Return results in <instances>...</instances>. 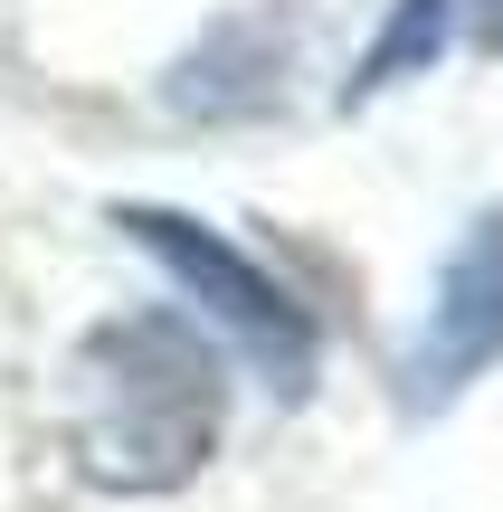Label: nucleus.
<instances>
[{
  "instance_id": "obj_1",
  "label": "nucleus",
  "mask_w": 503,
  "mask_h": 512,
  "mask_svg": "<svg viewBox=\"0 0 503 512\" xmlns=\"http://www.w3.org/2000/svg\"><path fill=\"white\" fill-rule=\"evenodd\" d=\"M86 418H76V456L95 484L124 494H162L219 437V361L190 342L181 323L143 313V323H105L86 342Z\"/></svg>"
},
{
  "instance_id": "obj_2",
  "label": "nucleus",
  "mask_w": 503,
  "mask_h": 512,
  "mask_svg": "<svg viewBox=\"0 0 503 512\" xmlns=\"http://www.w3.org/2000/svg\"><path fill=\"white\" fill-rule=\"evenodd\" d=\"M114 228H133V247L143 256H162L171 275H181L190 294H200L209 313H219L228 332H238L247 351H257V370L295 399L304 380H314V323H304L295 304H285V285L276 275H257L238 247L219 238V228H200V219H181V209H114Z\"/></svg>"
},
{
  "instance_id": "obj_3",
  "label": "nucleus",
  "mask_w": 503,
  "mask_h": 512,
  "mask_svg": "<svg viewBox=\"0 0 503 512\" xmlns=\"http://www.w3.org/2000/svg\"><path fill=\"white\" fill-rule=\"evenodd\" d=\"M485 361H503V209H485V219L466 228V247L447 256V275H437V304H428V332H418L409 389L437 408Z\"/></svg>"
},
{
  "instance_id": "obj_4",
  "label": "nucleus",
  "mask_w": 503,
  "mask_h": 512,
  "mask_svg": "<svg viewBox=\"0 0 503 512\" xmlns=\"http://www.w3.org/2000/svg\"><path fill=\"white\" fill-rule=\"evenodd\" d=\"M437 38H447V0H409L399 10V29L371 48V67L352 76V95H371V86H390L399 67H418V57H437Z\"/></svg>"
},
{
  "instance_id": "obj_5",
  "label": "nucleus",
  "mask_w": 503,
  "mask_h": 512,
  "mask_svg": "<svg viewBox=\"0 0 503 512\" xmlns=\"http://www.w3.org/2000/svg\"><path fill=\"white\" fill-rule=\"evenodd\" d=\"M475 48L503 57V0H475Z\"/></svg>"
}]
</instances>
